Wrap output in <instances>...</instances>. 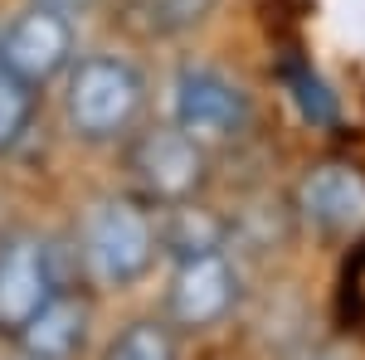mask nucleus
Listing matches in <instances>:
<instances>
[{"label": "nucleus", "instance_id": "nucleus-9", "mask_svg": "<svg viewBox=\"0 0 365 360\" xmlns=\"http://www.w3.org/2000/svg\"><path fill=\"white\" fill-rule=\"evenodd\" d=\"M88 322H93V307H88L83 292H78V287H54V292L44 297V307L15 331L20 356H29V360H73L88 341Z\"/></svg>", "mask_w": 365, "mask_h": 360}, {"label": "nucleus", "instance_id": "nucleus-14", "mask_svg": "<svg viewBox=\"0 0 365 360\" xmlns=\"http://www.w3.org/2000/svg\"><path fill=\"white\" fill-rule=\"evenodd\" d=\"M29 117H34V88L0 68V156L29 132Z\"/></svg>", "mask_w": 365, "mask_h": 360}, {"label": "nucleus", "instance_id": "nucleus-5", "mask_svg": "<svg viewBox=\"0 0 365 360\" xmlns=\"http://www.w3.org/2000/svg\"><path fill=\"white\" fill-rule=\"evenodd\" d=\"M54 287H73V282L58 268V249L49 239L39 234L0 239V331L15 336Z\"/></svg>", "mask_w": 365, "mask_h": 360}, {"label": "nucleus", "instance_id": "nucleus-17", "mask_svg": "<svg viewBox=\"0 0 365 360\" xmlns=\"http://www.w3.org/2000/svg\"><path fill=\"white\" fill-rule=\"evenodd\" d=\"M25 360H29V356H25Z\"/></svg>", "mask_w": 365, "mask_h": 360}, {"label": "nucleus", "instance_id": "nucleus-15", "mask_svg": "<svg viewBox=\"0 0 365 360\" xmlns=\"http://www.w3.org/2000/svg\"><path fill=\"white\" fill-rule=\"evenodd\" d=\"M346 312L365 322V249L346 263Z\"/></svg>", "mask_w": 365, "mask_h": 360}, {"label": "nucleus", "instance_id": "nucleus-10", "mask_svg": "<svg viewBox=\"0 0 365 360\" xmlns=\"http://www.w3.org/2000/svg\"><path fill=\"white\" fill-rule=\"evenodd\" d=\"M215 15V0H117V20L141 39H175Z\"/></svg>", "mask_w": 365, "mask_h": 360}, {"label": "nucleus", "instance_id": "nucleus-7", "mask_svg": "<svg viewBox=\"0 0 365 360\" xmlns=\"http://www.w3.org/2000/svg\"><path fill=\"white\" fill-rule=\"evenodd\" d=\"M297 215L331 234V239H361L365 234V170L351 161H322L307 166L292 190Z\"/></svg>", "mask_w": 365, "mask_h": 360}, {"label": "nucleus", "instance_id": "nucleus-6", "mask_svg": "<svg viewBox=\"0 0 365 360\" xmlns=\"http://www.w3.org/2000/svg\"><path fill=\"white\" fill-rule=\"evenodd\" d=\"M234 302H239V268L225 258V249L175 258L166 287V312L175 331H210L234 312Z\"/></svg>", "mask_w": 365, "mask_h": 360}, {"label": "nucleus", "instance_id": "nucleus-13", "mask_svg": "<svg viewBox=\"0 0 365 360\" xmlns=\"http://www.w3.org/2000/svg\"><path fill=\"white\" fill-rule=\"evenodd\" d=\"M282 78H287V88H292V103H297V112L307 117L312 127H336V122H341L336 93L322 83L307 63H287V73H282Z\"/></svg>", "mask_w": 365, "mask_h": 360}, {"label": "nucleus", "instance_id": "nucleus-12", "mask_svg": "<svg viewBox=\"0 0 365 360\" xmlns=\"http://www.w3.org/2000/svg\"><path fill=\"white\" fill-rule=\"evenodd\" d=\"M175 356H180V346H175V326L170 322H132L108 346L103 360H175Z\"/></svg>", "mask_w": 365, "mask_h": 360}, {"label": "nucleus", "instance_id": "nucleus-3", "mask_svg": "<svg viewBox=\"0 0 365 360\" xmlns=\"http://www.w3.org/2000/svg\"><path fill=\"white\" fill-rule=\"evenodd\" d=\"M127 175L146 205H180L200 195L210 175V156H205V141H195L180 122H170V127H151L132 137Z\"/></svg>", "mask_w": 365, "mask_h": 360}, {"label": "nucleus", "instance_id": "nucleus-2", "mask_svg": "<svg viewBox=\"0 0 365 360\" xmlns=\"http://www.w3.org/2000/svg\"><path fill=\"white\" fill-rule=\"evenodd\" d=\"M146 108V83L127 58L93 54L78 58L63 93V117L83 141H122Z\"/></svg>", "mask_w": 365, "mask_h": 360}, {"label": "nucleus", "instance_id": "nucleus-11", "mask_svg": "<svg viewBox=\"0 0 365 360\" xmlns=\"http://www.w3.org/2000/svg\"><path fill=\"white\" fill-rule=\"evenodd\" d=\"M156 239L175 258H190V253H205V249H225V220H215L210 210H200L195 200L156 205Z\"/></svg>", "mask_w": 365, "mask_h": 360}, {"label": "nucleus", "instance_id": "nucleus-8", "mask_svg": "<svg viewBox=\"0 0 365 360\" xmlns=\"http://www.w3.org/2000/svg\"><path fill=\"white\" fill-rule=\"evenodd\" d=\"M73 58V25L68 15H54L44 5L25 10L15 25L0 34V68L29 88H44L58 78Z\"/></svg>", "mask_w": 365, "mask_h": 360}, {"label": "nucleus", "instance_id": "nucleus-1", "mask_svg": "<svg viewBox=\"0 0 365 360\" xmlns=\"http://www.w3.org/2000/svg\"><path fill=\"white\" fill-rule=\"evenodd\" d=\"M156 215L132 195H103L78 229V268L98 287H132L156 263Z\"/></svg>", "mask_w": 365, "mask_h": 360}, {"label": "nucleus", "instance_id": "nucleus-4", "mask_svg": "<svg viewBox=\"0 0 365 360\" xmlns=\"http://www.w3.org/2000/svg\"><path fill=\"white\" fill-rule=\"evenodd\" d=\"M175 122L195 141L220 146V141H234L249 132L253 103L229 73L205 68V63H185L175 73Z\"/></svg>", "mask_w": 365, "mask_h": 360}, {"label": "nucleus", "instance_id": "nucleus-16", "mask_svg": "<svg viewBox=\"0 0 365 360\" xmlns=\"http://www.w3.org/2000/svg\"><path fill=\"white\" fill-rule=\"evenodd\" d=\"M34 5H44V10H54V15H68V20H73V15H83L93 0H34Z\"/></svg>", "mask_w": 365, "mask_h": 360}]
</instances>
